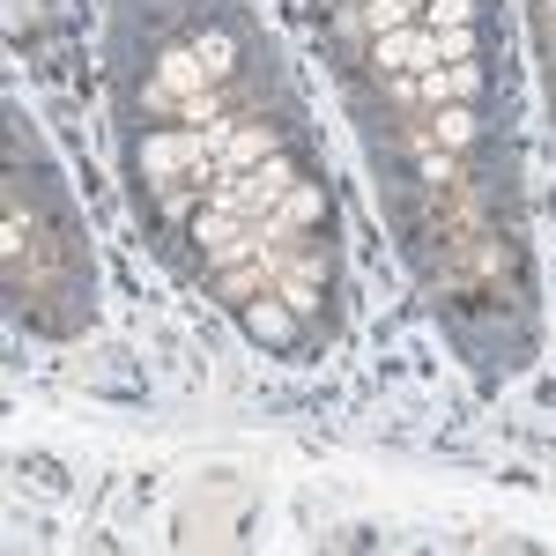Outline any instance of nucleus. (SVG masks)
I'll list each match as a JSON object with an SVG mask.
<instances>
[{
  "instance_id": "0eeeda50",
  "label": "nucleus",
  "mask_w": 556,
  "mask_h": 556,
  "mask_svg": "<svg viewBox=\"0 0 556 556\" xmlns=\"http://www.w3.org/2000/svg\"><path fill=\"white\" fill-rule=\"evenodd\" d=\"M245 327H253L260 342H290V334H298V312H290V304H253Z\"/></svg>"
},
{
  "instance_id": "20e7f679",
  "label": "nucleus",
  "mask_w": 556,
  "mask_h": 556,
  "mask_svg": "<svg viewBox=\"0 0 556 556\" xmlns=\"http://www.w3.org/2000/svg\"><path fill=\"white\" fill-rule=\"evenodd\" d=\"M267 156H275V134H267V127H238V134H223L215 172H260Z\"/></svg>"
},
{
  "instance_id": "7ed1b4c3",
  "label": "nucleus",
  "mask_w": 556,
  "mask_h": 556,
  "mask_svg": "<svg viewBox=\"0 0 556 556\" xmlns=\"http://www.w3.org/2000/svg\"><path fill=\"white\" fill-rule=\"evenodd\" d=\"M379 67H393V75H430L438 67V30H386L379 38Z\"/></svg>"
},
{
  "instance_id": "4468645a",
  "label": "nucleus",
  "mask_w": 556,
  "mask_h": 556,
  "mask_svg": "<svg viewBox=\"0 0 556 556\" xmlns=\"http://www.w3.org/2000/svg\"><path fill=\"white\" fill-rule=\"evenodd\" d=\"M468 134H475V119L460 112V104H453V112H438V141H445V149H460Z\"/></svg>"
},
{
  "instance_id": "9b49d317",
  "label": "nucleus",
  "mask_w": 556,
  "mask_h": 556,
  "mask_svg": "<svg viewBox=\"0 0 556 556\" xmlns=\"http://www.w3.org/2000/svg\"><path fill=\"white\" fill-rule=\"evenodd\" d=\"M282 304H290V312H298V319H312V312H319V298H312V275H282Z\"/></svg>"
},
{
  "instance_id": "f8f14e48",
  "label": "nucleus",
  "mask_w": 556,
  "mask_h": 556,
  "mask_svg": "<svg viewBox=\"0 0 556 556\" xmlns=\"http://www.w3.org/2000/svg\"><path fill=\"white\" fill-rule=\"evenodd\" d=\"M438 60H445V67L475 60V30H468V23H460V30H438Z\"/></svg>"
},
{
  "instance_id": "39448f33",
  "label": "nucleus",
  "mask_w": 556,
  "mask_h": 556,
  "mask_svg": "<svg viewBox=\"0 0 556 556\" xmlns=\"http://www.w3.org/2000/svg\"><path fill=\"white\" fill-rule=\"evenodd\" d=\"M156 83H164V97H208V67L193 60V52H164V67H156Z\"/></svg>"
},
{
  "instance_id": "1a4fd4ad",
  "label": "nucleus",
  "mask_w": 556,
  "mask_h": 556,
  "mask_svg": "<svg viewBox=\"0 0 556 556\" xmlns=\"http://www.w3.org/2000/svg\"><path fill=\"white\" fill-rule=\"evenodd\" d=\"M408 15H416V0H364V23H371V30H408Z\"/></svg>"
},
{
  "instance_id": "dca6fc26",
  "label": "nucleus",
  "mask_w": 556,
  "mask_h": 556,
  "mask_svg": "<svg viewBox=\"0 0 556 556\" xmlns=\"http://www.w3.org/2000/svg\"><path fill=\"white\" fill-rule=\"evenodd\" d=\"M549 8H556V0H549Z\"/></svg>"
},
{
  "instance_id": "2eb2a0df",
  "label": "nucleus",
  "mask_w": 556,
  "mask_h": 556,
  "mask_svg": "<svg viewBox=\"0 0 556 556\" xmlns=\"http://www.w3.org/2000/svg\"><path fill=\"white\" fill-rule=\"evenodd\" d=\"M260 275H267V267H230V282H223V290H230V298H245V290H253Z\"/></svg>"
},
{
  "instance_id": "f257e3e1",
  "label": "nucleus",
  "mask_w": 556,
  "mask_h": 556,
  "mask_svg": "<svg viewBox=\"0 0 556 556\" xmlns=\"http://www.w3.org/2000/svg\"><path fill=\"white\" fill-rule=\"evenodd\" d=\"M298 193V172L282 164V156H267L260 172H215V186H208V208H223V215H245V223H260L267 208H282Z\"/></svg>"
},
{
  "instance_id": "9d476101",
  "label": "nucleus",
  "mask_w": 556,
  "mask_h": 556,
  "mask_svg": "<svg viewBox=\"0 0 556 556\" xmlns=\"http://www.w3.org/2000/svg\"><path fill=\"white\" fill-rule=\"evenodd\" d=\"M238 230H245V215H223V208H208V215H201V223H193V238H201L208 253H215V245H230Z\"/></svg>"
},
{
  "instance_id": "6e6552de",
  "label": "nucleus",
  "mask_w": 556,
  "mask_h": 556,
  "mask_svg": "<svg viewBox=\"0 0 556 556\" xmlns=\"http://www.w3.org/2000/svg\"><path fill=\"white\" fill-rule=\"evenodd\" d=\"M186 52H193V60L208 67V83H215V75H230V60H238V45H230V30H201V38L186 45Z\"/></svg>"
},
{
  "instance_id": "f03ea898",
  "label": "nucleus",
  "mask_w": 556,
  "mask_h": 556,
  "mask_svg": "<svg viewBox=\"0 0 556 556\" xmlns=\"http://www.w3.org/2000/svg\"><path fill=\"white\" fill-rule=\"evenodd\" d=\"M141 172H149V178H178V172L215 178V149H208V134L193 127V134H156V141H141Z\"/></svg>"
},
{
  "instance_id": "ddd939ff",
  "label": "nucleus",
  "mask_w": 556,
  "mask_h": 556,
  "mask_svg": "<svg viewBox=\"0 0 556 556\" xmlns=\"http://www.w3.org/2000/svg\"><path fill=\"white\" fill-rule=\"evenodd\" d=\"M475 23V0H430V30H460Z\"/></svg>"
},
{
  "instance_id": "423d86ee",
  "label": "nucleus",
  "mask_w": 556,
  "mask_h": 556,
  "mask_svg": "<svg viewBox=\"0 0 556 556\" xmlns=\"http://www.w3.org/2000/svg\"><path fill=\"white\" fill-rule=\"evenodd\" d=\"M298 223H319V193H312V186H298L275 215H260V238H290Z\"/></svg>"
}]
</instances>
